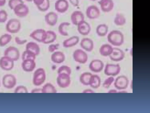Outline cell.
Here are the masks:
<instances>
[{"label":"cell","mask_w":150,"mask_h":113,"mask_svg":"<svg viewBox=\"0 0 150 113\" xmlns=\"http://www.w3.org/2000/svg\"><path fill=\"white\" fill-rule=\"evenodd\" d=\"M107 40L112 45L115 46H119L122 45L124 43V37L121 32L115 30L112 31L108 34Z\"/></svg>","instance_id":"6da1fadb"},{"label":"cell","mask_w":150,"mask_h":113,"mask_svg":"<svg viewBox=\"0 0 150 113\" xmlns=\"http://www.w3.org/2000/svg\"><path fill=\"white\" fill-rule=\"evenodd\" d=\"M21 24L20 21L16 18L9 19L6 25V29L8 32L15 34L18 33L21 28Z\"/></svg>","instance_id":"7a4b0ae2"},{"label":"cell","mask_w":150,"mask_h":113,"mask_svg":"<svg viewBox=\"0 0 150 113\" xmlns=\"http://www.w3.org/2000/svg\"><path fill=\"white\" fill-rule=\"evenodd\" d=\"M46 78V74L44 69L41 68L37 69L34 72L33 83L36 86H39L45 82Z\"/></svg>","instance_id":"3957f363"},{"label":"cell","mask_w":150,"mask_h":113,"mask_svg":"<svg viewBox=\"0 0 150 113\" xmlns=\"http://www.w3.org/2000/svg\"><path fill=\"white\" fill-rule=\"evenodd\" d=\"M2 84L4 87L8 89L14 88L17 83L16 77L11 74H6L2 77Z\"/></svg>","instance_id":"277c9868"},{"label":"cell","mask_w":150,"mask_h":113,"mask_svg":"<svg viewBox=\"0 0 150 113\" xmlns=\"http://www.w3.org/2000/svg\"><path fill=\"white\" fill-rule=\"evenodd\" d=\"M4 56L9 57L15 62L19 59L20 53L17 48L14 46H10L4 50Z\"/></svg>","instance_id":"5b68a950"},{"label":"cell","mask_w":150,"mask_h":113,"mask_svg":"<svg viewBox=\"0 0 150 113\" xmlns=\"http://www.w3.org/2000/svg\"><path fill=\"white\" fill-rule=\"evenodd\" d=\"M46 36V31L42 29H38L33 30L29 36L34 40L43 43Z\"/></svg>","instance_id":"8992f818"},{"label":"cell","mask_w":150,"mask_h":113,"mask_svg":"<svg viewBox=\"0 0 150 113\" xmlns=\"http://www.w3.org/2000/svg\"><path fill=\"white\" fill-rule=\"evenodd\" d=\"M15 15L20 18L26 16L29 12L28 7L24 3L17 5L13 10Z\"/></svg>","instance_id":"52a82bcc"},{"label":"cell","mask_w":150,"mask_h":113,"mask_svg":"<svg viewBox=\"0 0 150 113\" xmlns=\"http://www.w3.org/2000/svg\"><path fill=\"white\" fill-rule=\"evenodd\" d=\"M73 56L75 61L81 64L86 63L88 59V56L86 53L81 49L75 50L73 53Z\"/></svg>","instance_id":"ba28073f"},{"label":"cell","mask_w":150,"mask_h":113,"mask_svg":"<svg viewBox=\"0 0 150 113\" xmlns=\"http://www.w3.org/2000/svg\"><path fill=\"white\" fill-rule=\"evenodd\" d=\"M57 83L58 86L62 88L68 87L71 83L70 75L65 73L58 74Z\"/></svg>","instance_id":"9c48e42d"},{"label":"cell","mask_w":150,"mask_h":113,"mask_svg":"<svg viewBox=\"0 0 150 113\" xmlns=\"http://www.w3.org/2000/svg\"><path fill=\"white\" fill-rule=\"evenodd\" d=\"M14 66V61L9 57L4 56L0 59V67L3 70L9 71Z\"/></svg>","instance_id":"30bf717a"},{"label":"cell","mask_w":150,"mask_h":113,"mask_svg":"<svg viewBox=\"0 0 150 113\" xmlns=\"http://www.w3.org/2000/svg\"><path fill=\"white\" fill-rule=\"evenodd\" d=\"M86 14V16L88 19H93L99 17L100 15V11L96 6L91 5L87 8Z\"/></svg>","instance_id":"8fae6325"},{"label":"cell","mask_w":150,"mask_h":113,"mask_svg":"<svg viewBox=\"0 0 150 113\" xmlns=\"http://www.w3.org/2000/svg\"><path fill=\"white\" fill-rule=\"evenodd\" d=\"M121 68L119 64H107L104 69V73L107 75L115 76L120 73Z\"/></svg>","instance_id":"7c38bea8"},{"label":"cell","mask_w":150,"mask_h":113,"mask_svg":"<svg viewBox=\"0 0 150 113\" xmlns=\"http://www.w3.org/2000/svg\"><path fill=\"white\" fill-rule=\"evenodd\" d=\"M129 80L127 77L124 75L118 76L116 79L114 83L115 87L119 90L126 89L129 84Z\"/></svg>","instance_id":"4fadbf2b"},{"label":"cell","mask_w":150,"mask_h":113,"mask_svg":"<svg viewBox=\"0 0 150 113\" xmlns=\"http://www.w3.org/2000/svg\"><path fill=\"white\" fill-rule=\"evenodd\" d=\"M69 7V3L67 0H57L54 4L55 10L60 13H64L66 12Z\"/></svg>","instance_id":"5bb4252c"},{"label":"cell","mask_w":150,"mask_h":113,"mask_svg":"<svg viewBox=\"0 0 150 113\" xmlns=\"http://www.w3.org/2000/svg\"><path fill=\"white\" fill-rule=\"evenodd\" d=\"M58 16L54 11H50L47 13L44 16L45 23L48 25L53 26H55L58 21Z\"/></svg>","instance_id":"9a60e30c"},{"label":"cell","mask_w":150,"mask_h":113,"mask_svg":"<svg viewBox=\"0 0 150 113\" xmlns=\"http://www.w3.org/2000/svg\"><path fill=\"white\" fill-rule=\"evenodd\" d=\"M83 14L80 11L76 10L73 11L70 16L71 21L72 24L77 26L81 22L85 20Z\"/></svg>","instance_id":"2e32d148"},{"label":"cell","mask_w":150,"mask_h":113,"mask_svg":"<svg viewBox=\"0 0 150 113\" xmlns=\"http://www.w3.org/2000/svg\"><path fill=\"white\" fill-rule=\"evenodd\" d=\"M124 51L117 48H113L112 51L109 56L111 60L115 62H119L122 60L125 57Z\"/></svg>","instance_id":"e0dca14e"},{"label":"cell","mask_w":150,"mask_h":113,"mask_svg":"<svg viewBox=\"0 0 150 113\" xmlns=\"http://www.w3.org/2000/svg\"><path fill=\"white\" fill-rule=\"evenodd\" d=\"M77 29L81 35L86 36L89 34L91 30V27L88 23L84 20L78 25Z\"/></svg>","instance_id":"ac0fdd59"},{"label":"cell","mask_w":150,"mask_h":113,"mask_svg":"<svg viewBox=\"0 0 150 113\" xmlns=\"http://www.w3.org/2000/svg\"><path fill=\"white\" fill-rule=\"evenodd\" d=\"M35 60L32 59H27L22 60L21 67L23 70L27 72L33 71L36 65Z\"/></svg>","instance_id":"d6986e66"},{"label":"cell","mask_w":150,"mask_h":113,"mask_svg":"<svg viewBox=\"0 0 150 113\" xmlns=\"http://www.w3.org/2000/svg\"><path fill=\"white\" fill-rule=\"evenodd\" d=\"M81 48L86 51L91 52L94 48V43L91 39L85 37L81 39L80 42Z\"/></svg>","instance_id":"ffe728a7"},{"label":"cell","mask_w":150,"mask_h":113,"mask_svg":"<svg viewBox=\"0 0 150 113\" xmlns=\"http://www.w3.org/2000/svg\"><path fill=\"white\" fill-rule=\"evenodd\" d=\"M99 4L101 10L105 13L111 11L114 6V3L112 0H100Z\"/></svg>","instance_id":"44dd1931"},{"label":"cell","mask_w":150,"mask_h":113,"mask_svg":"<svg viewBox=\"0 0 150 113\" xmlns=\"http://www.w3.org/2000/svg\"><path fill=\"white\" fill-rule=\"evenodd\" d=\"M79 36H73L64 40L63 42V46L65 48L72 47L76 45L79 41Z\"/></svg>","instance_id":"7402d4cb"},{"label":"cell","mask_w":150,"mask_h":113,"mask_svg":"<svg viewBox=\"0 0 150 113\" xmlns=\"http://www.w3.org/2000/svg\"><path fill=\"white\" fill-rule=\"evenodd\" d=\"M104 67V64L101 60L95 59L91 62L89 65L90 69L95 72H101Z\"/></svg>","instance_id":"603a6c76"},{"label":"cell","mask_w":150,"mask_h":113,"mask_svg":"<svg viewBox=\"0 0 150 113\" xmlns=\"http://www.w3.org/2000/svg\"><path fill=\"white\" fill-rule=\"evenodd\" d=\"M65 59L64 54L60 51H56L53 52L51 56V61L56 64H59L63 62Z\"/></svg>","instance_id":"cb8c5ba5"},{"label":"cell","mask_w":150,"mask_h":113,"mask_svg":"<svg viewBox=\"0 0 150 113\" xmlns=\"http://www.w3.org/2000/svg\"><path fill=\"white\" fill-rule=\"evenodd\" d=\"M25 50L31 52L36 56L38 55L40 52L39 45L36 43L32 41L29 42L26 44Z\"/></svg>","instance_id":"d4e9b609"},{"label":"cell","mask_w":150,"mask_h":113,"mask_svg":"<svg viewBox=\"0 0 150 113\" xmlns=\"http://www.w3.org/2000/svg\"><path fill=\"white\" fill-rule=\"evenodd\" d=\"M113 48L110 44H104L102 45L99 49L100 54L103 56H109L112 53Z\"/></svg>","instance_id":"484cf974"},{"label":"cell","mask_w":150,"mask_h":113,"mask_svg":"<svg viewBox=\"0 0 150 113\" xmlns=\"http://www.w3.org/2000/svg\"><path fill=\"white\" fill-rule=\"evenodd\" d=\"M57 37L56 33L52 30L46 31V36L43 43L45 44H51L56 39Z\"/></svg>","instance_id":"4316f807"},{"label":"cell","mask_w":150,"mask_h":113,"mask_svg":"<svg viewBox=\"0 0 150 113\" xmlns=\"http://www.w3.org/2000/svg\"><path fill=\"white\" fill-rule=\"evenodd\" d=\"M70 25V23L67 21H64L61 23L58 27V30L59 34L63 36H68L69 34L67 29Z\"/></svg>","instance_id":"83f0119b"},{"label":"cell","mask_w":150,"mask_h":113,"mask_svg":"<svg viewBox=\"0 0 150 113\" xmlns=\"http://www.w3.org/2000/svg\"><path fill=\"white\" fill-rule=\"evenodd\" d=\"M108 28L105 24H101L98 25L96 29V34L101 37L105 36L108 33Z\"/></svg>","instance_id":"f1b7e54d"},{"label":"cell","mask_w":150,"mask_h":113,"mask_svg":"<svg viewBox=\"0 0 150 113\" xmlns=\"http://www.w3.org/2000/svg\"><path fill=\"white\" fill-rule=\"evenodd\" d=\"M100 83L101 79L99 76L96 75H92L89 85L93 88H97L100 87Z\"/></svg>","instance_id":"f546056e"},{"label":"cell","mask_w":150,"mask_h":113,"mask_svg":"<svg viewBox=\"0 0 150 113\" xmlns=\"http://www.w3.org/2000/svg\"><path fill=\"white\" fill-rule=\"evenodd\" d=\"M12 37L11 35L8 33H5L0 36V46L3 47L11 41Z\"/></svg>","instance_id":"4dcf8cb0"},{"label":"cell","mask_w":150,"mask_h":113,"mask_svg":"<svg viewBox=\"0 0 150 113\" xmlns=\"http://www.w3.org/2000/svg\"><path fill=\"white\" fill-rule=\"evenodd\" d=\"M92 74L90 72H85L82 74L80 77V81L83 85H89L90 79Z\"/></svg>","instance_id":"1f68e13d"},{"label":"cell","mask_w":150,"mask_h":113,"mask_svg":"<svg viewBox=\"0 0 150 113\" xmlns=\"http://www.w3.org/2000/svg\"><path fill=\"white\" fill-rule=\"evenodd\" d=\"M114 24L117 26H121L124 25L126 23V19L122 14H117L114 19Z\"/></svg>","instance_id":"d6a6232c"},{"label":"cell","mask_w":150,"mask_h":113,"mask_svg":"<svg viewBox=\"0 0 150 113\" xmlns=\"http://www.w3.org/2000/svg\"><path fill=\"white\" fill-rule=\"evenodd\" d=\"M42 93H56L57 90L55 87L51 83L45 84L41 89Z\"/></svg>","instance_id":"836d02e7"},{"label":"cell","mask_w":150,"mask_h":113,"mask_svg":"<svg viewBox=\"0 0 150 113\" xmlns=\"http://www.w3.org/2000/svg\"><path fill=\"white\" fill-rule=\"evenodd\" d=\"M36 57V56L34 53L26 50L23 52L21 56L22 60L27 59H32L35 60Z\"/></svg>","instance_id":"e575fe53"},{"label":"cell","mask_w":150,"mask_h":113,"mask_svg":"<svg viewBox=\"0 0 150 113\" xmlns=\"http://www.w3.org/2000/svg\"><path fill=\"white\" fill-rule=\"evenodd\" d=\"M50 0H45L41 5L37 6L38 9L40 11L45 12L47 11L50 8Z\"/></svg>","instance_id":"d590c367"},{"label":"cell","mask_w":150,"mask_h":113,"mask_svg":"<svg viewBox=\"0 0 150 113\" xmlns=\"http://www.w3.org/2000/svg\"><path fill=\"white\" fill-rule=\"evenodd\" d=\"M57 72L58 74L65 73L70 75L71 72V68L69 67L66 65H63L58 68Z\"/></svg>","instance_id":"8d00e7d4"},{"label":"cell","mask_w":150,"mask_h":113,"mask_svg":"<svg viewBox=\"0 0 150 113\" xmlns=\"http://www.w3.org/2000/svg\"><path fill=\"white\" fill-rule=\"evenodd\" d=\"M24 3L23 0H9L8 5L10 8L12 10L18 4Z\"/></svg>","instance_id":"74e56055"},{"label":"cell","mask_w":150,"mask_h":113,"mask_svg":"<svg viewBox=\"0 0 150 113\" xmlns=\"http://www.w3.org/2000/svg\"><path fill=\"white\" fill-rule=\"evenodd\" d=\"M8 18V14L7 12L4 10H0V23L5 22Z\"/></svg>","instance_id":"f35d334b"},{"label":"cell","mask_w":150,"mask_h":113,"mask_svg":"<svg viewBox=\"0 0 150 113\" xmlns=\"http://www.w3.org/2000/svg\"><path fill=\"white\" fill-rule=\"evenodd\" d=\"M15 93H27L28 90L27 88L24 86L20 85L17 86L15 89Z\"/></svg>","instance_id":"ab89813d"},{"label":"cell","mask_w":150,"mask_h":113,"mask_svg":"<svg viewBox=\"0 0 150 113\" xmlns=\"http://www.w3.org/2000/svg\"><path fill=\"white\" fill-rule=\"evenodd\" d=\"M114 81L113 77H110L106 79L103 84V87L105 88H108L111 85Z\"/></svg>","instance_id":"60d3db41"},{"label":"cell","mask_w":150,"mask_h":113,"mask_svg":"<svg viewBox=\"0 0 150 113\" xmlns=\"http://www.w3.org/2000/svg\"><path fill=\"white\" fill-rule=\"evenodd\" d=\"M59 46L58 43L51 44L48 47V51L50 52L53 53L58 49Z\"/></svg>","instance_id":"b9f144b4"},{"label":"cell","mask_w":150,"mask_h":113,"mask_svg":"<svg viewBox=\"0 0 150 113\" xmlns=\"http://www.w3.org/2000/svg\"><path fill=\"white\" fill-rule=\"evenodd\" d=\"M14 41L15 43L18 45H23L27 41V39H21L18 36H16L15 37Z\"/></svg>","instance_id":"7bdbcfd3"},{"label":"cell","mask_w":150,"mask_h":113,"mask_svg":"<svg viewBox=\"0 0 150 113\" xmlns=\"http://www.w3.org/2000/svg\"><path fill=\"white\" fill-rule=\"evenodd\" d=\"M71 4L74 7L78 6L79 4V0H69Z\"/></svg>","instance_id":"ee69618b"},{"label":"cell","mask_w":150,"mask_h":113,"mask_svg":"<svg viewBox=\"0 0 150 113\" xmlns=\"http://www.w3.org/2000/svg\"><path fill=\"white\" fill-rule=\"evenodd\" d=\"M45 0H33L34 4L36 6H39L42 4Z\"/></svg>","instance_id":"f6af8a7d"},{"label":"cell","mask_w":150,"mask_h":113,"mask_svg":"<svg viewBox=\"0 0 150 113\" xmlns=\"http://www.w3.org/2000/svg\"><path fill=\"white\" fill-rule=\"evenodd\" d=\"M31 93H42L41 89H33L31 91Z\"/></svg>","instance_id":"bcb514c9"},{"label":"cell","mask_w":150,"mask_h":113,"mask_svg":"<svg viewBox=\"0 0 150 113\" xmlns=\"http://www.w3.org/2000/svg\"><path fill=\"white\" fill-rule=\"evenodd\" d=\"M94 92L92 90L90 89H87L84 90L83 91V93H93Z\"/></svg>","instance_id":"7dc6e473"},{"label":"cell","mask_w":150,"mask_h":113,"mask_svg":"<svg viewBox=\"0 0 150 113\" xmlns=\"http://www.w3.org/2000/svg\"><path fill=\"white\" fill-rule=\"evenodd\" d=\"M6 0H0V7L4 6L6 3Z\"/></svg>","instance_id":"c3c4849f"},{"label":"cell","mask_w":150,"mask_h":113,"mask_svg":"<svg viewBox=\"0 0 150 113\" xmlns=\"http://www.w3.org/2000/svg\"><path fill=\"white\" fill-rule=\"evenodd\" d=\"M117 92V91L115 89H111L108 92V93H115Z\"/></svg>","instance_id":"681fc988"},{"label":"cell","mask_w":150,"mask_h":113,"mask_svg":"<svg viewBox=\"0 0 150 113\" xmlns=\"http://www.w3.org/2000/svg\"><path fill=\"white\" fill-rule=\"evenodd\" d=\"M26 1L28 2H31L33 1V0H25Z\"/></svg>","instance_id":"f907efd6"},{"label":"cell","mask_w":150,"mask_h":113,"mask_svg":"<svg viewBox=\"0 0 150 113\" xmlns=\"http://www.w3.org/2000/svg\"><path fill=\"white\" fill-rule=\"evenodd\" d=\"M91 1H96V0H90Z\"/></svg>","instance_id":"816d5d0a"},{"label":"cell","mask_w":150,"mask_h":113,"mask_svg":"<svg viewBox=\"0 0 150 113\" xmlns=\"http://www.w3.org/2000/svg\"></svg>","instance_id":"f5cc1de1"}]
</instances>
